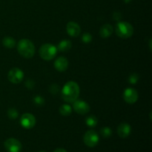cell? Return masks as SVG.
Here are the masks:
<instances>
[{"label": "cell", "mask_w": 152, "mask_h": 152, "mask_svg": "<svg viewBox=\"0 0 152 152\" xmlns=\"http://www.w3.org/2000/svg\"><path fill=\"white\" fill-rule=\"evenodd\" d=\"M80 87L74 81H69L64 86L62 90V96L66 102H74L80 95Z\"/></svg>", "instance_id": "obj_1"}, {"label": "cell", "mask_w": 152, "mask_h": 152, "mask_svg": "<svg viewBox=\"0 0 152 152\" xmlns=\"http://www.w3.org/2000/svg\"><path fill=\"white\" fill-rule=\"evenodd\" d=\"M17 50L21 56L30 59L32 58L35 53V46L31 40L22 39L18 43Z\"/></svg>", "instance_id": "obj_2"}, {"label": "cell", "mask_w": 152, "mask_h": 152, "mask_svg": "<svg viewBox=\"0 0 152 152\" xmlns=\"http://www.w3.org/2000/svg\"><path fill=\"white\" fill-rule=\"evenodd\" d=\"M116 34L122 39H128L134 34V28L128 22H119L115 26Z\"/></svg>", "instance_id": "obj_3"}, {"label": "cell", "mask_w": 152, "mask_h": 152, "mask_svg": "<svg viewBox=\"0 0 152 152\" xmlns=\"http://www.w3.org/2000/svg\"><path fill=\"white\" fill-rule=\"evenodd\" d=\"M56 53H57V48L56 46L49 43L42 45L39 50V53L42 59L46 61L53 59L56 56Z\"/></svg>", "instance_id": "obj_4"}, {"label": "cell", "mask_w": 152, "mask_h": 152, "mask_svg": "<svg viewBox=\"0 0 152 152\" xmlns=\"http://www.w3.org/2000/svg\"><path fill=\"white\" fill-rule=\"evenodd\" d=\"M84 142L87 146L93 148V147L96 146L98 144L99 140V135L96 133L95 131L94 130H89L84 135Z\"/></svg>", "instance_id": "obj_5"}, {"label": "cell", "mask_w": 152, "mask_h": 152, "mask_svg": "<svg viewBox=\"0 0 152 152\" xmlns=\"http://www.w3.org/2000/svg\"><path fill=\"white\" fill-rule=\"evenodd\" d=\"M7 78L10 83L13 84H18L20 83L23 80L24 73L21 69L18 68H13L8 72Z\"/></svg>", "instance_id": "obj_6"}, {"label": "cell", "mask_w": 152, "mask_h": 152, "mask_svg": "<svg viewBox=\"0 0 152 152\" xmlns=\"http://www.w3.org/2000/svg\"><path fill=\"white\" fill-rule=\"evenodd\" d=\"M4 148L8 152H20L22 150V143L15 138H9L4 142Z\"/></svg>", "instance_id": "obj_7"}, {"label": "cell", "mask_w": 152, "mask_h": 152, "mask_svg": "<svg viewBox=\"0 0 152 152\" xmlns=\"http://www.w3.org/2000/svg\"><path fill=\"white\" fill-rule=\"evenodd\" d=\"M73 108L76 112L82 115L86 114L90 111V106L88 104L81 99H76L73 102Z\"/></svg>", "instance_id": "obj_8"}, {"label": "cell", "mask_w": 152, "mask_h": 152, "mask_svg": "<svg viewBox=\"0 0 152 152\" xmlns=\"http://www.w3.org/2000/svg\"><path fill=\"white\" fill-rule=\"evenodd\" d=\"M20 123L23 128L26 129H31L34 127L36 124V119L33 114H24L20 119Z\"/></svg>", "instance_id": "obj_9"}, {"label": "cell", "mask_w": 152, "mask_h": 152, "mask_svg": "<svg viewBox=\"0 0 152 152\" xmlns=\"http://www.w3.org/2000/svg\"><path fill=\"white\" fill-rule=\"evenodd\" d=\"M138 93L135 89L132 88H128L125 90L123 94V98L124 100L129 104H134L137 101L138 99Z\"/></svg>", "instance_id": "obj_10"}, {"label": "cell", "mask_w": 152, "mask_h": 152, "mask_svg": "<svg viewBox=\"0 0 152 152\" xmlns=\"http://www.w3.org/2000/svg\"><path fill=\"white\" fill-rule=\"evenodd\" d=\"M67 32L71 37H77L81 33V28L80 25L74 22H69L67 24Z\"/></svg>", "instance_id": "obj_11"}, {"label": "cell", "mask_w": 152, "mask_h": 152, "mask_svg": "<svg viewBox=\"0 0 152 152\" xmlns=\"http://www.w3.org/2000/svg\"><path fill=\"white\" fill-rule=\"evenodd\" d=\"M132 128L129 124L126 123H121L117 128V133L121 138H126L130 135Z\"/></svg>", "instance_id": "obj_12"}, {"label": "cell", "mask_w": 152, "mask_h": 152, "mask_svg": "<svg viewBox=\"0 0 152 152\" xmlns=\"http://www.w3.org/2000/svg\"><path fill=\"white\" fill-rule=\"evenodd\" d=\"M54 67L58 71H60V72L66 71L68 67V59L63 56L57 58L54 62Z\"/></svg>", "instance_id": "obj_13"}, {"label": "cell", "mask_w": 152, "mask_h": 152, "mask_svg": "<svg viewBox=\"0 0 152 152\" xmlns=\"http://www.w3.org/2000/svg\"><path fill=\"white\" fill-rule=\"evenodd\" d=\"M113 30L114 28H113L112 25H111L110 24H105L101 27L100 30H99V34L102 38H108L112 34Z\"/></svg>", "instance_id": "obj_14"}, {"label": "cell", "mask_w": 152, "mask_h": 152, "mask_svg": "<svg viewBox=\"0 0 152 152\" xmlns=\"http://www.w3.org/2000/svg\"><path fill=\"white\" fill-rule=\"evenodd\" d=\"M71 47H72L71 42L68 39H64L59 43L57 46V50L62 52H67L71 48Z\"/></svg>", "instance_id": "obj_15"}, {"label": "cell", "mask_w": 152, "mask_h": 152, "mask_svg": "<svg viewBox=\"0 0 152 152\" xmlns=\"http://www.w3.org/2000/svg\"><path fill=\"white\" fill-rule=\"evenodd\" d=\"M2 44L7 48H13L16 45V41L13 37H7L2 39Z\"/></svg>", "instance_id": "obj_16"}, {"label": "cell", "mask_w": 152, "mask_h": 152, "mask_svg": "<svg viewBox=\"0 0 152 152\" xmlns=\"http://www.w3.org/2000/svg\"><path fill=\"white\" fill-rule=\"evenodd\" d=\"M72 112V108L68 104H64L62 105L59 108V113L61 114V115L65 116V117H68Z\"/></svg>", "instance_id": "obj_17"}, {"label": "cell", "mask_w": 152, "mask_h": 152, "mask_svg": "<svg viewBox=\"0 0 152 152\" xmlns=\"http://www.w3.org/2000/svg\"><path fill=\"white\" fill-rule=\"evenodd\" d=\"M98 123V119L96 118V117L95 116L91 115V116H89L86 118V123L88 126L91 128H94L97 125Z\"/></svg>", "instance_id": "obj_18"}, {"label": "cell", "mask_w": 152, "mask_h": 152, "mask_svg": "<svg viewBox=\"0 0 152 152\" xmlns=\"http://www.w3.org/2000/svg\"><path fill=\"white\" fill-rule=\"evenodd\" d=\"M100 134L103 137L108 138L112 135V130L108 127H104L101 129Z\"/></svg>", "instance_id": "obj_19"}, {"label": "cell", "mask_w": 152, "mask_h": 152, "mask_svg": "<svg viewBox=\"0 0 152 152\" xmlns=\"http://www.w3.org/2000/svg\"><path fill=\"white\" fill-rule=\"evenodd\" d=\"M7 116L11 120H15L19 116V113H18V111L15 108H10V109L7 111Z\"/></svg>", "instance_id": "obj_20"}, {"label": "cell", "mask_w": 152, "mask_h": 152, "mask_svg": "<svg viewBox=\"0 0 152 152\" xmlns=\"http://www.w3.org/2000/svg\"><path fill=\"white\" fill-rule=\"evenodd\" d=\"M92 40V36L89 33H85L83 36H82V41L85 43H89L91 42Z\"/></svg>", "instance_id": "obj_21"}, {"label": "cell", "mask_w": 152, "mask_h": 152, "mask_svg": "<svg viewBox=\"0 0 152 152\" xmlns=\"http://www.w3.org/2000/svg\"><path fill=\"white\" fill-rule=\"evenodd\" d=\"M138 80H139V76L137 74H132L129 78V83L132 84H136Z\"/></svg>", "instance_id": "obj_22"}, {"label": "cell", "mask_w": 152, "mask_h": 152, "mask_svg": "<svg viewBox=\"0 0 152 152\" xmlns=\"http://www.w3.org/2000/svg\"><path fill=\"white\" fill-rule=\"evenodd\" d=\"M34 102H35V104H37V105H42L44 104L45 100H44V98L42 97L41 96H37L34 97Z\"/></svg>", "instance_id": "obj_23"}, {"label": "cell", "mask_w": 152, "mask_h": 152, "mask_svg": "<svg viewBox=\"0 0 152 152\" xmlns=\"http://www.w3.org/2000/svg\"><path fill=\"white\" fill-rule=\"evenodd\" d=\"M59 86H56V85H52L50 88V91L53 94H55L58 93V91H59Z\"/></svg>", "instance_id": "obj_24"}, {"label": "cell", "mask_w": 152, "mask_h": 152, "mask_svg": "<svg viewBox=\"0 0 152 152\" xmlns=\"http://www.w3.org/2000/svg\"><path fill=\"white\" fill-rule=\"evenodd\" d=\"M25 85H26V86L28 88H32L33 87H34V82L31 81V80H28V81L26 82V83H25Z\"/></svg>", "instance_id": "obj_25"}, {"label": "cell", "mask_w": 152, "mask_h": 152, "mask_svg": "<svg viewBox=\"0 0 152 152\" xmlns=\"http://www.w3.org/2000/svg\"><path fill=\"white\" fill-rule=\"evenodd\" d=\"M54 152H67V151H65V149H63V148H57V149L55 150Z\"/></svg>", "instance_id": "obj_26"}, {"label": "cell", "mask_w": 152, "mask_h": 152, "mask_svg": "<svg viewBox=\"0 0 152 152\" xmlns=\"http://www.w3.org/2000/svg\"><path fill=\"white\" fill-rule=\"evenodd\" d=\"M124 1H125V2H126V3H128V2H130L132 0H124Z\"/></svg>", "instance_id": "obj_27"}, {"label": "cell", "mask_w": 152, "mask_h": 152, "mask_svg": "<svg viewBox=\"0 0 152 152\" xmlns=\"http://www.w3.org/2000/svg\"><path fill=\"white\" fill-rule=\"evenodd\" d=\"M39 152H45V151H39Z\"/></svg>", "instance_id": "obj_28"}]
</instances>
